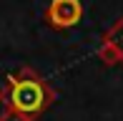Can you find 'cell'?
Returning <instances> with one entry per match:
<instances>
[{
	"label": "cell",
	"mask_w": 123,
	"mask_h": 121,
	"mask_svg": "<svg viewBox=\"0 0 123 121\" xmlns=\"http://www.w3.org/2000/svg\"><path fill=\"white\" fill-rule=\"evenodd\" d=\"M53 101H55V91L33 68H20L18 73L8 76L3 91H0L3 108L23 116L25 121H38L50 108Z\"/></svg>",
	"instance_id": "1"
},
{
	"label": "cell",
	"mask_w": 123,
	"mask_h": 121,
	"mask_svg": "<svg viewBox=\"0 0 123 121\" xmlns=\"http://www.w3.org/2000/svg\"><path fill=\"white\" fill-rule=\"evenodd\" d=\"M80 18H83V3L80 0H50V5L45 8V20L58 30L78 25Z\"/></svg>",
	"instance_id": "2"
},
{
	"label": "cell",
	"mask_w": 123,
	"mask_h": 121,
	"mask_svg": "<svg viewBox=\"0 0 123 121\" xmlns=\"http://www.w3.org/2000/svg\"><path fill=\"white\" fill-rule=\"evenodd\" d=\"M103 43H105V46H111L116 53H118V58H121V63H123V15L111 25L108 30H105Z\"/></svg>",
	"instance_id": "3"
},
{
	"label": "cell",
	"mask_w": 123,
	"mask_h": 121,
	"mask_svg": "<svg viewBox=\"0 0 123 121\" xmlns=\"http://www.w3.org/2000/svg\"><path fill=\"white\" fill-rule=\"evenodd\" d=\"M98 56H100V60H103V63H108V66H116V63H121L118 53H116L111 46H105V43H100V51H98Z\"/></svg>",
	"instance_id": "4"
},
{
	"label": "cell",
	"mask_w": 123,
	"mask_h": 121,
	"mask_svg": "<svg viewBox=\"0 0 123 121\" xmlns=\"http://www.w3.org/2000/svg\"><path fill=\"white\" fill-rule=\"evenodd\" d=\"M0 121H25L23 116H18V114L8 111V108H3V114H0Z\"/></svg>",
	"instance_id": "5"
}]
</instances>
